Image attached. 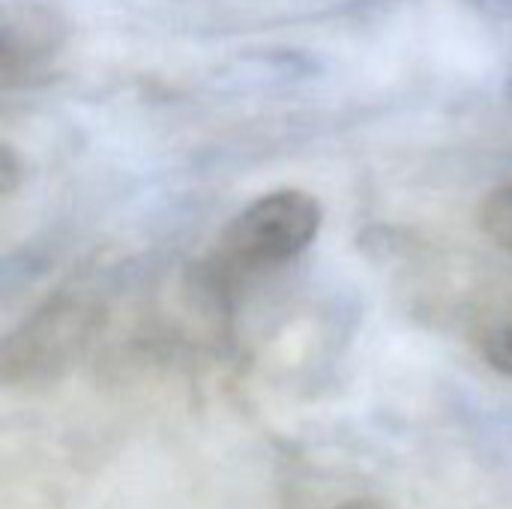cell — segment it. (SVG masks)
Returning a JSON list of instances; mask_svg holds the SVG:
<instances>
[{"instance_id": "cell-1", "label": "cell", "mask_w": 512, "mask_h": 509, "mask_svg": "<svg viewBox=\"0 0 512 509\" xmlns=\"http://www.w3.org/2000/svg\"><path fill=\"white\" fill-rule=\"evenodd\" d=\"M321 204L303 189H279L240 210L219 240L216 261L228 273H258L306 252L321 231Z\"/></svg>"}, {"instance_id": "cell-2", "label": "cell", "mask_w": 512, "mask_h": 509, "mask_svg": "<svg viewBox=\"0 0 512 509\" xmlns=\"http://www.w3.org/2000/svg\"><path fill=\"white\" fill-rule=\"evenodd\" d=\"M93 312L81 303H54L3 345V378L36 381L66 369L87 342Z\"/></svg>"}, {"instance_id": "cell-3", "label": "cell", "mask_w": 512, "mask_h": 509, "mask_svg": "<svg viewBox=\"0 0 512 509\" xmlns=\"http://www.w3.org/2000/svg\"><path fill=\"white\" fill-rule=\"evenodd\" d=\"M60 15L33 0L6 6L3 12V87L12 90L18 81H30L63 45Z\"/></svg>"}, {"instance_id": "cell-4", "label": "cell", "mask_w": 512, "mask_h": 509, "mask_svg": "<svg viewBox=\"0 0 512 509\" xmlns=\"http://www.w3.org/2000/svg\"><path fill=\"white\" fill-rule=\"evenodd\" d=\"M480 225L501 249H507L512 255V183L495 189L486 198L480 210Z\"/></svg>"}, {"instance_id": "cell-5", "label": "cell", "mask_w": 512, "mask_h": 509, "mask_svg": "<svg viewBox=\"0 0 512 509\" xmlns=\"http://www.w3.org/2000/svg\"><path fill=\"white\" fill-rule=\"evenodd\" d=\"M483 354H486L492 369L512 378V321L501 324V327H492L483 336Z\"/></svg>"}, {"instance_id": "cell-6", "label": "cell", "mask_w": 512, "mask_h": 509, "mask_svg": "<svg viewBox=\"0 0 512 509\" xmlns=\"http://www.w3.org/2000/svg\"><path fill=\"white\" fill-rule=\"evenodd\" d=\"M12 186H15V156L9 147H3L0 150V189H3V195L12 192Z\"/></svg>"}, {"instance_id": "cell-7", "label": "cell", "mask_w": 512, "mask_h": 509, "mask_svg": "<svg viewBox=\"0 0 512 509\" xmlns=\"http://www.w3.org/2000/svg\"><path fill=\"white\" fill-rule=\"evenodd\" d=\"M345 509H375V507H372V504H348Z\"/></svg>"}]
</instances>
